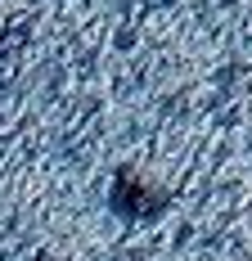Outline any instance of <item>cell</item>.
<instances>
[{
	"mask_svg": "<svg viewBox=\"0 0 252 261\" xmlns=\"http://www.w3.org/2000/svg\"><path fill=\"white\" fill-rule=\"evenodd\" d=\"M113 207L122 212V216H158V212L167 207V194L162 189H144L140 180H131V176H117L113 185Z\"/></svg>",
	"mask_w": 252,
	"mask_h": 261,
	"instance_id": "1",
	"label": "cell"
}]
</instances>
